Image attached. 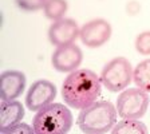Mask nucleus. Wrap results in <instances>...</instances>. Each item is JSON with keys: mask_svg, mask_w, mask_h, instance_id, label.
I'll return each mask as SVG.
<instances>
[{"mask_svg": "<svg viewBox=\"0 0 150 134\" xmlns=\"http://www.w3.org/2000/svg\"><path fill=\"white\" fill-rule=\"evenodd\" d=\"M110 134H149V130L139 119H122L117 122Z\"/></svg>", "mask_w": 150, "mask_h": 134, "instance_id": "12", "label": "nucleus"}, {"mask_svg": "<svg viewBox=\"0 0 150 134\" xmlns=\"http://www.w3.org/2000/svg\"><path fill=\"white\" fill-rule=\"evenodd\" d=\"M0 134H35V130L32 126L27 125L24 122H20V123H18L15 126L0 130Z\"/></svg>", "mask_w": 150, "mask_h": 134, "instance_id": "17", "label": "nucleus"}, {"mask_svg": "<svg viewBox=\"0 0 150 134\" xmlns=\"http://www.w3.org/2000/svg\"><path fill=\"white\" fill-rule=\"evenodd\" d=\"M149 94L138 87L126 89L118 95L115 107L121 119H141L149 109Z\"/></svg>", "mask_w": 150, "mask_h": 134, "instance_id": "5", "label": "nucleus"}, {"mask_svg": "<svg viewBox=\"0 0 150 134\" xmlns=\"http://www.w3.org/2000/svg\"><path fill=\"white\" fill-rule=\"evenodd\" d=\"M118 111L109 101H97L81 110L76 119L78 128L84 134H106L117 123Z\"/></svg>", "mask_w": 150, "mask_h": 134, "instance_id": "2", "label": "nucleus"}, {"mask_svg": "<svg viewBox=\"0 0 150 134\" xmlns=\"http://www.w3.org/2000/svg\"><path fill=\"white\" fill-rule=\"evenodd\" d=\"M24 106L19 101H1L0 103V130L15 126L24 118Z\"/></svg>", "mask_w": 150, "mask_h": 134, "instance_id": "11", "label": "nucleus"}, {"mask_svg": "<svg viewBox=\"0 0 150 134\" xmlns=\"http://www.w3.org/2000/svg\"><path fill=\"white\" fill-rule=\"evenodd\" d=\"M74 125V117L69 106L51 103L36 111L32 119L35 134H67Z\"/></svg>", "mask_w": 150, "mask_h": 134, "instance_id": "3", "label": "nucleus"}, {"mask_svg": "<svg viewBox=\"0 0 150 134\" xmlns=\"http://www.w3.org/2000/svg\"><path fill=\"white\" fill-rule=\"evenodd\" d=\"M133 81L138 89L150 94V58L139 62L134 67Z\"/></svg>", "mask_w": 150, "mask_h": 134, "instance_id": "13", "label": "nucleus"}, {"mask_svg": "<svg viewBox=\"0 0 150 134\" xmlns=\"http://www.w3.org/2000/svg\"><path fill=\"white\" fill-rule=\"evenodd\" d=\"M79 28L78 23L69 18H63L60 20L52 22L48 28V40L55 47H62L67 44L75 43L79 38Z\"/></svg>", "mask_w": 150, "mask_h": 134, "instance_id": "9", "label": "nucleus"}, {"mask_svg": "<svg viewBox=\"0 0 150 134\" xmlns=\"http://www.w3.org/2000/svg\"><path fill=\"white\" fill-rule=\"evenodd\" d=\"M112 28L105 19H94L81 27L79 39L88 48H98L110 40Z\"/></svg>", "mask_w": 150, "mask_h": 134, "instance_id": "6", "label": "nucleus"}, {"mask_svg": "<svg viewBox=\"0 0 150 134\" xmlns=\"http://www.w3.org/2000/svg\"><path fill=\"white\" fill-rule=\"evenodd\" d=\"M56 97V87L52 82L39 79L31 84L25 95V105L31 111H39L46 106L54 103Z\"/></svg>", "mask_w": 150, "mask_h": 134, "instance_id": "7", "label": "nucleus"}, {"mask_svg": "<svg viewBox=\"0 0 150 134\" xmlns=\"http://www.w3.org/2000/svg\"><path fill=\"white\" fill-rule=\"evenodd\" d=\"M25 75L18 70H7L0 75V97L1 101H15L25 89Z\"/></svg>", "mask_w": 150, "mask_h": 134, "instance_id": "10", "label": "nucleus"}, {"mask_svg": "<svg viewBox=\"0 0 150 134\" xmlns=\"http://www.w3.org/2000/svg\"><path fill=\"white\" fill-rule=\"evenodd\" d=\"M67 9H69V4L66 0H46L43 12L47 19L56 22L64 18Z\"/></svg>", "mask_w": 150, "mask_h": 134, "instance_id": "14", "label": "nucleus"}, {"mask_svg": "<svg viewBox=\"0 0 150 134\" xmlns=\"http://www.w3.org/2000/svg\"><path fill=\"white\" fill-rule=\"evenodd\" d=\"M102 81L88 69L70 72L62 84V97L69 107L83 110L97 102L102 91Z\"/></svg>", "mask_w": 150, "mask_h": 134, "instance_id": "1", "label": "nucleus"}, {"mask_svg": "<svg viewBox=\"0 0 150 134\" xmlns=\"http://www.w3.org/2000/svg\"><path fill=\"white\" fill-rule=\"evenodd\" d=\"M133 74L134 69L131 67V63L123 56H118L105 65L99 77L102 84L107 90L111 93H118L129 87L133 81Z\"/></svg>", "mask_w": 150, "mask_h": 134, "instance_id": "4", "label": "nucleus"}, {"mask_svg": "<svg viewBox=\"0 0 150 134\" xmlns=\"http://www.w3.org/2000/svg\"><path fill=\"white\" fill-rule=\"evenodd\" d=\"M15 3L22 11L34 12V11L43 9L44 4H46V0H15Z\"/></svg>", "mask_w": 150, "mask_h": 134, "instance_id": "16", "label": "nucleus"}, {"mask_svg": "<svg viewBox=\"0 0 150 134\" xmlns=\"http://www.w3.org/2000/svg\"><path fill=\"white\" fill-rule=\"evenodd\" d=\"M135 50L138 54L144 56L150 55V31H144L137 35L134 42Z\"/></svg>", "mask_w": 150, "mask_h": 134, "instance_id": "15", "label": "nucleus"}, {"mask_svg": "<svg viewBox=\"0 0 150 134\" xmlns=\"http://www.w3.org/2000/svg\"><path fill=\"white\" fill-rule=\"evenodd\" d=\"M83 60V52L81 47L75 43L56 47L51 56V65L59 72H72L79 69Z\"/></svg>", "mask_w": 150, "mask_h": 134, "instance_id": "8", "label": "nucleus"}]
</instances>
